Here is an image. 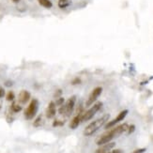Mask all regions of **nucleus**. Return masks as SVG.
Here are the masks:
<instances>
[{"mask_svg": "<svg viewBox=\"0 0 153 153\" xmlns=\"http://www.w3.org/2000/svg\"><path fill=\"white\" fill-rule=\"evenodd\" d=\"M128 128H129V125L127 123H123V124H120L115 127L114 129H112L108 131H106L105 134H103L101 137H100L96 144L98 146H102V145H104V144H107L109 142H111L113 139L119 136L120 134H124L125 131H128Z\"/></svg>", "mask_w": 153, "mask_h": 153, "instance_id": "nucleus-1", "label": "nucleus"}, {"mask_svg": "<svg viewBox=\"0 0 153 153\" xmlns=\"http://www.w3.org/2000/svg\"><path fill=\"white\" fill-rule=\"evenodd\" d=\"M109 117H110V115L106 114V115H103L102 117H101L100 118L96 119V120L92 121L89 125L86 126L85 129L84 130V135L85 136L93 135L97 131H99L103 125L106 124V122L109 120Z\"/></svg>", "mask_w": 153, "mask_h": 153, "instance_id": "nucleus-2", "label": "nucleus"}, {"mask_svg": "<svg viewBox=\"0 0 153 153\" xmlns=\"http://www.w3.org/2000/svg\"><path fill=\"white\" fill-rule=\"evenodd\" d=\"M75 102H76V96H71V98L68 99L66 103L60 106V108L58 109V113L62 116L70 117L72 114V112H74Z\"/></svg>", "mask_w": 153, "mask_h": 153, "instance_id": "nucleus-3", "label": "nucleus"}, {"mask_svg": "<svg viewBox=\"0 0 153 153\" xmlns=\"http://www.w3.org/2000/svg\"><path fill=\"white\" fill-rule=\"evenodd\" d=\"M102 102H95L94 104L92 105L91 108H89L88 111L84 112V114L82 116V122L88 121V120H89V119H91L100 110L102 109Z\"/></svg>", "mask_w": 153, "mask_h": 153, "instance_id": "nucleus-4", "label": "nucleus"}, {"mask_svg": "<svg viewBox=\"0 0 153 153\" xmlns=\"http://www.w3.org/2000/svg\"><path fill=\"white\" fill-rule=\"evenodd\" d=\"M38 109H39V101L36 99H33L30 102L29 105L27 106V108L25 110V117L26 119H28V120L33 119L37 114Z\"/></svg>", "mask_w": 153, "mask_h": 153, "instance_id": "nucleus-5", "label": "nucleus"}, {"mask_svg": "<svg viewBox=\"0 0 153 153\" xmlns=\"http://www.w3.org/2000/svg\"><path fill=\"white\" fill-rule=\"evenodd\" d=\"M102 86H97L94 89L92 90V92L90 93L89 97L86 100V102H85V105L86 106H90L92 104H94L96 102V101L98 100V98L100 97V95L102 94Z\"/></svg>", "mask_w": 153, "mask_h": 153, "instance_id": "nucleus-6", "label": "nucleus"}, {"mask_svg": "<svg viewBox=\"0 0 153 153\" xmlns=\"http://www.w3.org/2000/svg\"><path fill=\"white\" fill-rule=\"evenodd\" d=\"M128 113H129V111L128 110H123V111H121L119 114L117 116V117L115 118V119H113V120H111V121H109L108 123H106L105 124V129H110V128H112V127H114L115 125H117L118 122H120L121 120H123V119L126 117V116L128 115Z\"/></svg>", "mask_w": 153, "mask_h": 153, "instance_id": "nucleus-7", "label": "nucleus"}, {"mask_svg": "<svg viewBox=\"0 0 153 153\" xmlns=\"http://www.w3.org/2000/svg\"><path fill=\"white\" fill-rule=\"evenodd\" d=\"M84 114V111L83 112H78L77 115L71 119V122H70V128L71 130H75L78 128V126L80 125V123L82 122V116Z\"/></svg>", "mask_w": 153, "mask_h": 153, "instance_id": "nucleus-8", "label": "nucleus"}, {"mask_svg": "<svg viewBox=\"0 0 153 153\" xmlns=\"http://www.w3.org/2000/svg\"><path fill=\"white\" fill-rule=\"evenodd\" d=\"M116 143L115 142H109L107 144H104L100 146V148L95 150L94 153H107L113 149V148H115Z\"/></svg>", "mask_w": 153, "mask_h": 153, "instance_id": "nucleus-9", "label": "nucleus"}, {"mask_svg": "<svg viewBox=\"0 0 153 153\" xmlns=\"http://www.w3.org/2000/svg\"><path fill=\"white\" fill-rule=\"evenodd\" d=\"M56 114V104L54 102H50L47 110H46V117L48 118H53Z\"/></svg>", "mask_w": 153, "mask_h": 153, "instance_id": "nucleus-10", "label": "nucleus"}, {"mask_svg": "<svg viewBox=\"0 0 153 153\" xmlns=\"http://www.w3.org/2000/svg\"><path fill=\"white\" fill-rule=\"evenodd\" d=\"M30 92H28L27 90H22L19 93V97H18V101L20 103L25 104L27 102L30 100Z\"/></svg>", "mask_w": 153, "mask_h": 153, "instance_id": "nucleus-11", "label": "nucleus"}, {"mask_svg": "<svg viewBox=\"0 0 153 153\" xmlns=\"http://www.w3.org/2000/svg\"><path fill=\"white\" fill-rule=\"evenodd\" d=\"M57 5H58L59 9L64 10L66 8H68V7L71 5V0H58Z\"/></svg>", "mask_w": 153, "mask_h": 153, "instance_id": "nucleus-12", "label": "nucleus"}, {"mask_svg": "<svg viewBox=\"0 0 153 153\" xmlns=\"http://www.w3.org/2000/svg\"><path fill=\"white\" fill-rule=\"evenodd\" d=\"M38 1H39V4L45 9H51L53 7V3L50 0H38Z\"/></svg>", "mask_w": 153, "mask_h": 153, "instance_id": "nucleus-13", "label": "nucleus"}, {"mask_svg": "<svg viewBox=\"0 0 153 153\" xmlns=\"http://www.w3.org/2000/svg\"><path fill=\"white\" fill-rule=\"evenodd\" d=\"M10 109H11V111H12V112L18 113V112H20V111L22 110V106L20 105V104H18L17 102H12V104H11V106H10Z\"/></svg>", "mask_w": 153, "mask_h": 153, "instance_id": "nucleus-14", "label": "nucleus"}, {"mask_svg": "<svg viewBox=\"0 0 153 153\" xmlns=\"http://www.w3.org/2000/svg\"><path fill=\"white\" fill-rule=\"evenodd\" d=\"M33 125L35 126V127H39V126L42 125V116H39L36 119L34 123H33Z\"/></svg>", "mask_w": 153, "mask_h": 153, "instance_id": "nucleus-15", "label": "nucleus"}, {"mask_svg": "<svg viewBox=\"0 0 153 153\" xmlns=\"http://www.w3.org/2000/svg\"><path fill=\"white\" fill-rule=\"evenodd\" d=\"M14 98H15V95H14V93H13V91H9L8 93H7V95H6L7 101L12 102L13 100H14Z\"/></svg>", "mask_w": 153, "mask_h": 153, "instance_id": "nucleus-16", "label": "nucleus"}, {"mask_svg": "<svg viewBox=\"0 0 153 153\" xmlns=\"http://www.w3.org/2000/svg\"><path fill=\"white\" fill-rule=\"evenodd\" d=\"M64 102H65L64 98L59 97V98H57V100H56V105H58V106H61V105H63V104H64Z\"/></svg>", "mask_w": 153, "mask_h": 153, "instance_id": "nucleus-17", "label": "nucleus"}, {"mask_svg": "<svg viewBox=\"0 0 153 153\" xmlns=\"http://www.w3.org/2000/svg\"><path fill=\"white\" fill-rule=\"evenodd\" d=\"M63 125H64V122L61 120H58V119H56V120L53 122V126H54V127H58V126H63Z\"/></svg>", "mask_w": 153, "mask_h": 153, "instance_id": "nucleus-18", "label": "nucleus"}, {"mask_svg": "<svg viewBox=\"0 0 153 153\" xmlns=\"http://www.w3.org/2000/svg\"><path fill=\"white\" fill-rule=\"evenodd\" d=\"M135 131V126L134 125H129V128H128V134H132Z\"/></svg>", "mask_w": 153, "mask_h": 153, "instance_id": "nucleus-19", "label": "nucleus"}, {"mask_svg": "<svg viewBox=\"0 0 153 153\" xmlns=\"http://www.w3.org/2000/svg\"><path fill=\"white\" fill-rule=\"evenodd\" d=\"M80 83H81V79H80V78H74V79L71 81V85H78V84H80Z\"/></svg>", "mask_w": 153, "mask_h": 153, "instance_id": "nucleus-20", "label": "nucleus"}, {"mask_svg": "<svg viewBox=\"0 0 153 153\" xmlns=\"http://www.w3.org/2000/svg\"><path fill=\"white\" fill-rule=\"evenodd\" d=\"M146 151V149H138L136 150H134L132 153H144Z\"/></svg>", "mask_w": 153, "mask_h": 153, "instance_id": "nucleus-21", "label": "nucleus"}, {"mask_svg": "<svg viewBox=\"0 0 153 153\" xmlns=\"http://www.w3.org/2000/svg\"><path fill=\"white\" fill-rule=\"evenodd\" d=\"M107 153H123V151L121 149H113V150H111V151H109Z\"/></svg>", "mask_w": 153, "mask_h": 153, "instance_id": "nucleus-22", "label": "nucleus"}, {"mask_svg": "<svg viewBox=\"0 0 153 153\" xmlns=\"http://www.w3.org/2000/svg\"><path fill=\"white\" fill-rule=\"evenodd\" d=\"M61 94H62V91H61L60 89H58V90L55 93V97H56V98H59Z\"/></svg>", "mask_w": 153, "mask_h": 153, "instance_id": "nucleus-23", "label": "nucleus"}, {"mask_svg": "<svg viewBox=\"0 0 153 153\" xmlns=\"http://www.w3.org/2000/svg\"><path fill=\"white\" fill-rule=\"evenodd\" d=\"M4 96H5V90H4L3 88H1V86H0V98H2Z\"/></svg>", "mask_w": 153, "mask_h": 153, "instance_id": "nucleus-24", "label": "nucleus"}, {"mask_svg": "<svg viewBox=\"0 0 153 153\" xmlns=\"http://www.w3.org/2000/svg\"><path fill=\"white\" fill-rule=\"evenodd\" d=\"M5 85H7V86H10V85H12V82H10V81H7V82L5 83Z\"/></svg>", "mask_w": 153, "mask_h": 153, "instance_id": "nucleus-25", "label": "nucleus"}, {"mask_svg": "<svg viewBox=\"0 0 153 153\" xmlns=\"http://www.w3.org/2000/svg\"><path fill=\"white\" fill-rule=\"evenodd\" d=\"M12 1L14 2V3H18V2L20 1V0H12Z\"/></svg>", "mask_w": 153, "mask_h": 153, "instance_id": "nucleus-26", "label": "nucleus"}]
</instances>
